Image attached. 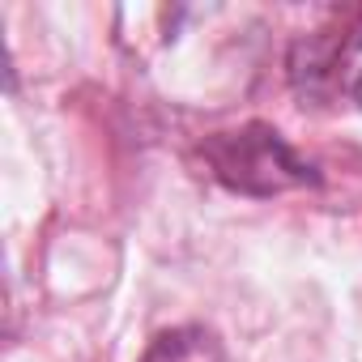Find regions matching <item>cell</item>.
Returning a JSON list of instances; mask_svg holds the SVG:
<instances>
[{"instance_id": "cell-2", "label": "cell", "mask_w": 362, "mask_h": 362, "mask_svg": "<svg viewBox=\"0 0 362 362\" xmlns=\"http://www.w3.org/2000/svg\"><path fill=\"white\" fill-rule=\"evenodd\" d=\"M349 47L341 35H307L290 52V81L303 98H328L341 81V64L349 60Z\"/></svg>"}, {"instance_id": "cell-1", "label": "cell", "mask_w": 362, "mask_h": 362, "mask_svg": "<svg viewBox=\"0 0 362 362\" xmlns=\"http://www.w3.org/2000/svg\"><path fill=\"white\" fill-rule=\"evenodd\" d=\"M201 153L222 184L243 197H277L290 188L320 184V170L298 149H290L281 132L269 124H243L235 132H214L201 145Z\"/></svg>"}, {"instance_id": "cell-4", "label": "cell", "mask_w": 362, "mask_h": 362, "mask_svg": "<svg viewBox=\"0 0 362 362\" xmlns=\"http://www.w3.org/2000/svg\"><path fill=\"white\" fill-rule=\"evenodd\" d=\"M354 98H358V103H362V73H358V77H354Z\"/></svg>"}, {"instance_id": "cell-3", "label": "cell", "mask_w": 362, "mask_h": 362, "mask_svg": "<svg viewBox=\"0 0 362 362\" xmlns=\"http://www.w3.org/2000/svg\"><path fill=\"white\" fill-rule=\"evenodd\" d=\"M141 362H226V349L214 328L205 324H184L149 341Z\"/></svg>"}]
</instances>
